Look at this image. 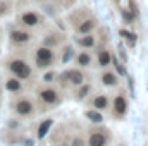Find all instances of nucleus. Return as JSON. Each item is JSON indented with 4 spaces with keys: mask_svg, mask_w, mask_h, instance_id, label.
Returning a JSON list of instances; mask_svg holds the SVG:
<instances>
[{
    "mask_svg": "<svg viewBox=\"0 0 148 146\" xmlns=\"http://www.w3.org/2000/svg\"><path fill=\"white\" fill-rule=\"evenodd\" d=\"M2 69L5 76L17 77L24 81L29 88L36 84V69L28 55V50H10L2 59Z\"/></svg>",
    "mask_w": 148,
    "mask_h": 146,
    "instance_id": "f257e3e1",
    "label": "nucleus"
},
{
    "mask_svg": "<svg viewBox=\"0 0 148 146\" xmlns=\"http://www.w3.org/2000/svg\"><path fill=\"white\" fill-rule=\"evenodd\" d=\"M33 96L38 103L40 113L48 112V110L59 108L64 100H66V91L55 83V84H45V83H36L33 86Z\"/></svg>",
    "mask_w": 148,
    "mask_h": 146,
    "instance_id": "f03ea898",
    "label": "nucleus"
},
{
    "mask_svg": "<svg viewBox=\"0 0 148 146\" xmlns=\"http://www.w3.org/2000/svg\"><path fill=\"white\" fill-rule=\"evenodd\" d=\"M69 24L73 28L74 35H90L97 33L100 28L98 17L90 10V7H79L69 14Z\"/></svg>",
    "mask_w": 148,
    "mask_h": 146,
    "instance_id": "7ed1b4c3",
    "label": "nucleus"
},
{
    "mask_svg": "<svg viewBox=\"0 0 148 146\" xmlns=\"http://www.w3.org/2000/svg\"><path fill=\"white\" fill-rule=\"evenodd\" d=\"M29 59H31L35 69L43 72V71L53 69L59 64V50L52 48V46H47L43 43H38V45H35L31 48Z\"/></svg>",
    "mask_w": 148,
    "mask_h": 146,
    "instance_id": "20e7f679",
    "label": "nucleus"
},
{
    "mask_svg": "<svg viewBox=\"0 0 148 146\" xmlns=\"http://www.w3.org/2000/svg\"><path fill=\"white\" fill-rule=\"evenodd\" d=\"M36 33L16 24L7 26V41L10 50H29L33 46V43L36 41Z\"/></svg>",
    "mask_w": 148,
    "mask_h": 146,
    "instance_id": "39448f33",
    "label": "nucleus"
},
{
    "mask_svg": "<svg viewBox=\"0 0 148 146\" xmlns=\"http://www.w3.org/2000/svg\"><path fill=\"white\" fill-rule=\"evenodd\" d=\"M9 110L17 119H33V117H36L38 113H40L36 100L29 93L19 95V96H10Z\"/></svg>",
    "mask_w": 148,
    "mask_h": 146,
    "instance_id": "423d86ee",
    "label": "nucleus"
},
{
    "mask_svg": "<svg viewBox=\"0 0 148 146\" xmlns=\"http://www.w3.org/2000/svg\"><path fill=\"white\" fill-rule=\"evenodd\" d=\"M16 23L23 28H28L31 31L43 29L47 24V19L43 16V12H40L35 7H21L16 12Z\"/></svg>",
    "mask_w": 148,
    "mask_h": 146,
    "instance_id": "0eeeda50",
    "label": "nucleus"
},
{
    "mask_svg": "<svg viewBox=\"0 0 148 146\" xmlns=\"http://www.w3.org/2000/svg\"><path fill=\"white\" fill-rule=\"evenodd\" d=\"M90 79V74L88 71L81 69V67H67L64 69L62 72H59V79H57V84L64 89V91H74L77 86H81L83 83H86Z\"/></svg>",
    "mask_w": 148,
    "mask_h": 146,
    "instance_id": "6e6552de",
    "label": "nucleus"
},
{
    "mask_svg": "<svg viewBox=\"0 0 148 146\" xmlns=\"http://www.w3.org/2000/svg\"><path fill=\"white\" fill-rule=\"evenodd\" d=\"M129 113V96L124 88H117L112 95V103H110V115L112 120H124Z\"/></svg>",
    "mask_w": 148,
    "mask_h": 146,
    "instance_id": "1a4fd4ad",
    "label": "nucleus"
},
{
    "mask_svg": "<svg viewBox=\"0 0 148 146\" xmlns=\"http://www.w3.org/2000/svg\"><path fill=\"white\" fill-rule=\"evenodd\" d=\"M86 146H110L112 131L103 124H91L86 131Z\"/></svg>",
    "mask_w": 148,
    "mask_h": 146,
    "instance_id": "9d476101",
    "label": "nucleus"
},
{
    "mask_svg": "<svg viewBox=\"0 0 148 146\" xmlns=\"http://www.w3.org/2000/svg\"><path fill=\"white\" fill-rule=\"evenodd\" d=\"M40 43L59 50L67 43V36H66L64 31L57 29L55 26H47V28H43V31L40 35Z\"/></svg>",
    "mask_w": 148,
    "mask_h": 146,
    "instance_id": "9b49d317",
    "label": "nucleus"
},
{
    "mask_svg": "<svg viewBox=\"0 0 148 146\" xmlns=\"http://www.w3.org/2000/svg\"><path fill=\"white\" fill-rule=\"evenodd\" d=\"M93 55H95V67L98 71L112 67L114 53H112V48L109 43H98L93 50Z\"/></svg>",
    "mask_w": 148,
    "mask_h": 146,
    "instance_id": "f8f14e48",
    "label": "nucleus"
},
{
    "mask_svg": "<svg viewBox=\"0 0 148 146\" xmlns=\"http://www.w3.org/2000/svg\"><path fill=\"white\" fill-rule=\"evenodd\" d=\"M110 103H112V95L107 91H95L88 100H86V105L93 110H98V112H109L110 110Z\"/></svg>",
    "mask_w": 148,
    "mask_h": 146,
    "instance_id": "ddd939ff",
    "label": "nucleus"
},
{
    "mask_svg": "<svg viewBox=\"0 0 148 146\" xmlns=\"http://www.w3.org/2000/svg\"><path fill=\"white\" fill-rule=\"evenodd\" d=\"M98 84L105 89H117L121 88V76L117 74V71H114L112 67L109 69H102L98 72V77H97Z\"/></svg>",
    "mask_w": 148,
    "mask_h": 146,
    "instance_id": "4468645a",
    "label": "nucleus"
},
{
    "mask_svg": "<svg viewBox=\"0 0 148 146\" xmlns=\"http://www.w3.org/2000/svg\"><path fill=\"white\" fill-rule=\"evenodd\" d=\"M73 64L76 67H81L84 71H90L91 67H95V55H93V50H81L77 48L76 55H74Z\"/></svg>",
    "mask_w": 148,
    "mask_h": 146,
    "instance_id": "2eb2a0df",
    "label": "nucleus"
},
{
    "mask_svg": "<svg viewBox=\"0 0 148 146\" xmlns=\"http://www.w3.org/2000/svg\"><path fill=\"white\" fill-rule=\"evenodd\" d=\"M3 86H5V91H7L10 96L24 95V93H28V89H29V86H28L24 81H21V79H17V77H12V76H7V77H5Z\"/></svg>",
    "mask_w": 148,
    "mask_h": 146,
    "instance_id": "dca6fc26",
    "label": "nucleus"
},
{
    "mask_svg": "<svg viewBox=\"0 0 148 146\" xmlns=\"http://www.w3.org/2000/svg\"><path fill=\"white\" fill-rule=\"evenodd\" d=\"M97 91V88H95V83L91 81V79H88L86 83H83L81 86H77L73 93V100L74 102H77V103H81V102H86L93 93Z\"/></svg>",
    "mask_w": 148,
    "mask_h": 146,
    "instance_id": "f3484780",
    "label": "nucleus"
},
{
    "mask_svg": "<svg viewBox=\"0 0 148 146\" xmlns=\"http://www.w3.org/2000/svg\"><path fill=\"white\" fill-rule=\"evenodd\" d=\"M73 43L76 48L81 50H95V46L98 45V35L97 33H90V35H74Z\"/></svg>",
    "mask_w": 148,
    "mask_h": 146,
    "instance_id": "a211bd4d",
    "label": "nucleus"
},
{
    "mask_svg": "<svg viewBox=\"0 0 148 146\" xmlns=\"http://www.w3.org/2000/svg\"><path fill=\"white\" fill-rule=\"evenodd\" d=\"M76 52H77L76 45L67 41V43H66L62 48H59V64H62V65H67L69 62H73V60H74V55H76Z\"/></svg>",
    "mask_w": 148,
    "mask_h": 146,
    "instance_id": "6ab92c4d",
    "label": "nucleus"
},
{
    "mask_svg": "<svg viewBox=\"0 0 148 146\" xmlns=\"http://www.w3.org/2000/svg\"><path fill=\"white\" fill-rule=\"evenodd\" d=\"M14 10H16L14 0H0V19L9 17Z\"/></svg>",
    "mask_w": 148,
    "mask_h": 146,
    "instance_id": "aec40b11",
    "label": "nucleus"
},
{
    "mask_svg": "<svg viewBox=\"0 0 148 146\" xmlns=\"http://www.w3.org/2000/svg\"><path fill=\"white\" fill-rule=\"evenodd\" d=\"M64 145H67V146H86V134H84V132L71 134L69 139H67Z\"/></svg>",
    "mask_w": 148,
    "mask_h": 146,
    "instance_id": "412c9836",
    "label": "nucleus"
},
{
    "mask_svg": "<svg viewBox=\"0 0 148 146\" xmlns=\"http://www.w3.org/2000/svg\"><path fill=\"white\" fill-rule=\"evenodd\" d=\"M119 12H121V17H122V23L126 24V26H133L134 23H136V17H134V14L127 9V7H119Z\"/></svg>",
    "mask_w": 148,
    "mask_h": 146,
    "instance_id": "4be33fe9",
    "label": "nucleus"
},
{
    "mask_svg": "<svg viewBox=\"0 0 148 146\" xmlns=\"http://www.w3.org/2000/svg\"><path fill=\"white\" fill-rule=\"evenodd\" d=\"M59 79V72L55 69H48V71H43V76L40 79V83H45V84H55Z\"/></svg>",
    "mask_w": 148,
    "mask_h": 146,
    "instance_id": "5701e85b",
    "label": "nucleus"
},
{
    "mask_svg": "<svg viewBox=\"0 0 148 146\" xmlns=\"http://www.w3.org/2000/svg\"><path fill=\"white\" fill-rule=\"evenodd\" d=\"M84 115L90 119L91 124H103V115H102V112H98V110L90 108V110L84 112Z\"/></svg>",
    "mask_w": 148,
    "mask_h": 146,
    "instance_id": "b1692460",
    "label": "nucleus"
},
{
    "mask_svg": "<svg viewBox=\"0 0 148 146\" xmlns=\"http://www.w3.org/2000/svg\"><path fill=\"white\" fill-rule=\"evenodd\" d=\"M119 35L122 36V40L127 43V46H134L136 45V35L134 33H131V31H127V29H119Z\"/></svg>",
    "mask_w": 148,
    "mask_h": 146,
    "instance_id": "393cba45",
    "label": "nucleus"
},
{
    "mask_svg": "<svg viewBox=\"0 0 148 146\" xmlns=\"http://www.w3.org/2000/svg\"><path fill=\"white\" fill-rule=\"evenodd\" d=\"M127 9L134 14V17H136V21L140 19V7H138V3H136V0H127Z\"/></svg>",
    "mask_w": 148,
    "mask_h": 146,
    "instance_id": "a878e982",
    "label": "nucleus"
},
{
    "mask_svg": "<svg viewBox=\"0 0 148 146\" xmlns=\"http://www.w3.org/2000/svg\"><path fill=\"white\" fill-rule=\"evenodd\" d=\"M52 126V120H47V122H43V126L38 129V138H43L45 134H47V131H48V127Z\"/></svg>",
    "mask_w": 148,
    "mask_h": 146,
    "instance_id": "bb28decb",
    "label": "nucleus"
},
{
    "mask_svg": "<svg viewBox=\"0 0 148 146\" xmlns=\"http://www.w3.org/2000/svg\"><path fill=\"white\" fill-rule=\"evenodd\" d=\"M119 53H121V57H122V60L126 62L127 59H126V53H124V46H122V45H119Z\"/></svg>",
    "mask_w": 148,
    "mask_h": 146,
    "instance_id": "cd10ccee",
    "label": "nucleus"
},
{
    "mask_svg": "<svg viewBox=\"0 0 148 146\" xmlns=\"http://www.w3.org/2000/svg\"><path fill=\"white\" fill-rule=\"evenodd\" d=\"M2 38H3V28H2V24H0V41H2Z\"/></svg>",
    "mask_w": 148,
    "mask_h": 146,
    "instance_id": "c85d7f7f",
    "label": "nucleus"
},
{
    "mask_svg": "<svg viewBox=\"0 0 148 146\" xmlns=\"http://www.w3.org/2000/svg\"><path fill=\"white\" fill-rule=\"evenodd\" d=\"M112 2H114V3H115L117 7H121V0H112Z\"/></svg>",
    "mask_w": 148,
    "mask_h": 146,
    "instance_id": "c756f323",
    "label": "nucleus"
},
{
    "mask_svg": "<svg viewBox=\"0 0 148 146\" xmlns=\"http://www.w3.org/2000/svg\"><path fill=\"white\" fill-rule=\"evenodd\" d=\"M35 2H40V3H43V2H47V0H35Z\"/></svg>",
    "mask_w": 148,
    "mask_h": 146,
    "instance_id": "7c9ffc66",
    "label": "nucleus"
},
{
    "mask_svg": "<svg viewBox=\"0 0 148 146\" xmlns=\"http://www.w3.org/2000/svg\"><path fill=\"white\" fill-rule=\"evenodd\" d=\"M53 146H67V145H53Z\"/></svg>",
    "mask_w": 148,
    "mask_h": 146,
    "instance_id": "2f4dec72",
    "label": "nucleus"
},
{
    "mask_svg": "<svg viewBox=\"0 0 148 146\" xmlns=\"http://www.w3.org/2000/svg\"><path fill=\"white\" fill-rule=\"evenodd\" d=\"M0 55H2V48H0Z\"/></svg>",
    "mask_w": 148,
    "mask_h": 146,
    "instance_id": "473e14b6",
    "label": "nucleus"
}]
</instances>
